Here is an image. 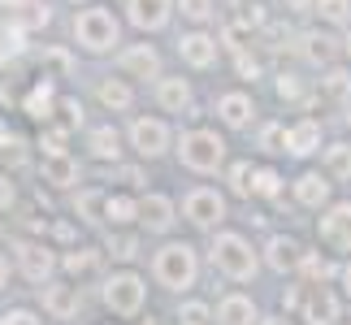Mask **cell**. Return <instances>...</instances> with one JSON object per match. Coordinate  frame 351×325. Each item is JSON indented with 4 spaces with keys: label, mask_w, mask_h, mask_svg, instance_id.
<instances>
[{
    "label": "cell",
    "mask_w": 351,
    "mask_h": 325,
    "mask_svg": "<svg viewBox=\"0 0 351 325\" xmlns=\"http://www.w3.org/2000/svg\"><path fill=\"white\" fill-rule=\"evenodd\" d=\"M152 274L165 291H191L195 278H199V261H195V248L191 243H165L152 261Z\"/></svg>",
    "instance_id": "6da1fadb"
},
{
    "label": "cell",
    "mask_w": 351,
    "mask_h": 325,
    "mask_svg": "<svg viewBox=\"0 0 351 325\" xmlns=\"http://www.w3.org/2000/svg\"><path fill=\"white\" fill-rule=\"evenodd\" d=\"M213 265H217L230 282H252L256 278V252H252V243L243 239V234H230V230L213 239Z\"/></svg>",
    "instance_id": "7a4b0ae2"
},
{
    "label": "cell",
    "mask_w": 351,
    "mask_h": 325,
    "mask_svg": "<svg viewBox=\"0 0 351 325\" xmlns=\"http://www.w3.org/2000/svg\"><path fill=\"white\" fill-rule=\"evenodd\" d=\"M178 156H182V165L195 169V173H217L226 165V143L213 130H186Z\"/></svg>",
    "instance_id": "3957f363"
},
{
    "label": "cell",
    "mask_w": 351,
    "mask_h": 325,
    "mask_svg": "<svg viewBox=\"0 0 351 325\" xmlns=\"http://www.w3.org/2000/svg\"><path fill=\"white\" fill-rule=\"evenodd\" d=\"M74 39L87 52H109L117 44V18L109 9H83L74 18Z\"/></svg>",
    "instance_id": "277c9868"
},
{
    "label": "cell",
    "mask_w": 351,
    "mask_h": 325,
    "mask_svg": "<svg viewBox=\"0 0 351 325\" xmlns=\"http://www.w3.org/2000/svg\"><path fill=\"white\" fill-rule=\"evenodd\" d=\"M143 295H147V287H143L139 274H113L104 282V304H109L117 317H134L143 308Z\"/></svg>",
    "instance_id": "5b68a950"
},
{
    "label": "cell",
    "mask_w": 351,
    "mask_h": 325,
    "mask_svg": "<svg viewBox=\"0 0 351 325\" xmlns=\"http://www.w3.org/2000/svg\"><path fill=\"white\" fill-rule=\"evenodd\" d=\"M182 213H186V221H191V226L213 230V226L226 221V200L213 191V186H195V191L182 200Z\"/></svg>",
    "instance_id": "8992f818"
},
{
    "label": "cell",
    "mask_w": 351,
    "mask_h": 325,
    "mask_svg": "<svg viewBox=\"0 0 351 325\" xmlns=\"http://www.w3.org/2000/svg\"><path fill=\"white\" fill-rule=\"evenodd\" d=\"M321 243L334 252H351V200L334 204L326 217H321Z\"/></svg>",
    "instance_id": "52a82bcc"
},
{
    "label": "cell",
    "mask_w": 351,
    "mask_h": 325,
    "mask_svg": "<svg viewBox=\"0 0 351 325\" xmlns=\"http://www.w3.org/2000/svg\"><path fill=\"white\" fill-rule=\"evenodd\" d=\"M130 143H134V152H139V156H160L169 147V126H165V121H156V117H139L130 126Z\"/></svg>",
    "instance_id": "ba28073f"
},
{
    "label": "cell",
    "mask_w": 351,
    "mask_h": 325,
    "mask_svg": "<svg viewBox=\"0 0 351 325\" xmlns=\"http://www.w3.org/2000/svg\"><path fill=\"white\" fill-rule=\"evenodd\" d=\"M18 265H22V274L26 282H44L52 278V269H57V256H52L44 243H18Z\"/></svg>",
    "instance_id": "9c48e42d"
},
{
    "label": "cell",
    "mask_w": 351,
    "mask_h": 325,
    "mask_svg": "<svg viewBox=\"0 0 351 325\" xmlns=\"http://www.w3.org/2000/svg\"><path fill=\"white\" fill-rule=\"evenodd\" d=\"M169 5L173 0H126L130 22L139 26V31H160V26L169 22Z\"/></svg>",
    "instance_id": "30bf717a"
},
{
    "label": "cell",
    "mask_w": 351,
    "mask_h": 325,
    "mask_svg": "<svg viewBox=\"0 0 351 325\" xmlns=\"http://www.w3.org/2000/svg\"><path fill=\"white\" fill-rule=\"evenodd\" d=\"M304 321L308 325H334V321H339V300H334L321 282L308 291V300H304Z\"/></svg>",
    "instance_id": "8fae6325"
},
{
    "label": "cell",
    "mask_w": 351,
    "mask_h": 325,
    "mask_svg": "<svg viewBox=\"0 0 351 325\" xmlns=\"http://www.w3.org/2000/svg\"><path fill=\"white\" fill-rule=\"evenodd\" d=\"M44 308L57 321H70L83 308V295H78V287H52V282H44Z\"/></svg>",
    "instance_id": "7c38bea8"
},
{
    "label": "cell",
    "mask_w": 351,
    "mask_h": 325,
    "mask_svg": "<svg viewBox=\"0 0 351 325\" xmlns=\"http://www.w3.org/2000/svg\"><path fill=\"white\" fill-rule=\"evenodd\" d=\"M178 52H182V61H186V65H195V70H208V65L217 61V39H213V35H204V31H195V35H182Z\"/></svg>",
    "instance_id": "4fadbf2b"
},
{
    "label": "cell",
    "mask_w": 351,
    "mask_h": 325,
    "mask_svg": "<svg viewBox=\"0 0 351 325\" xmlns=\"http://www.w3.org/2000/svg\"><path fill=\"white\" fill-rule=\"evenodd\" d=\"M121 70L134 74V78H160V57H156V48H147V44H134L121 52Z\"/></svg>",
    "instance_id": "5bb4252c"
},
{
    "label": "cell",
    "mask_w": 351,
    "mask_h": 325,
    "mask_svg": "<svg viewBox=\"0 0 351 325\" xmlns=\"http://www.w3.org/2000/svg\"><path fill=\"white\" fill-rule=\"evenodd\" d=\"M265 261H269V269H278V274H291V269H300L304 252H300V243H295V239L278 234V239H269V248H265Z\"/></svg>",
    "instance_id": "9a60e30c"
},
{
    "label": "cell",
    "mask_w": 351,
    "mask_h": 325,
    "mask_svg": "<svg viewBox=\"0 0 351 325\" xmlns=\"http://www.w3.org/2000/svg\"><path fill=\"white\" fill-rule=\"evenodd\" d=\"M321 147V126L313 117H304V121H295V126L287 130V152L291 156H313Z\"/></svg>",
    "instance_id": "2e32d148"
},
{
    "label": "cell",
    "mask_w": 351,
    "mask_h": 325,
    "mask_svg": "<svg viewBox=\"0 0 351 325\" xmlns=\"http://www.w3.org/2000/svg\"><path fill=\"white\" fill-rule=\"evenodd\" d=\"M252 96H243V91H230V96H221L217 100V117L226 121V126H234V130H243V126H252Z\"/></svg>",
    "instance_id": "e0dca14e"
},
{
    "label": "cell",
    "mask_w": 351,
    "mask_h": 325,
    "mask_svg": "<svg viewBox=\"0 0 351 325\" xmlns=\"http://www.w3.org/2000/svg\"><path fill=\"white\" fill-rule=\"evenodd\" d=\"M139 221L147 230H169L173 226V200L169 195H143L139 200Z\"/></svg>",
    "instance_id": "ac0fdd59"
},
{
    "label": "cell",
    "mask_w": 351,
    "mask_h": 325,
    "mask_svg": "<svg viewBox=\"0 0 351 325\" xmlns=\"http://www.w3.org/2000/svg\"><path fill=\"white\" fill-rule=\"evenodd\" d=\"M156 104L169 108V113L191 108V87H186V78H160L156 83Z\"/></svg>",
    "instance_id": "d6986e66"
},
{
    "label": "cell",
    "mask_w": 351,
    "mask_h": 325,
    "mask_svg": "<svg viewBox=\"0 0 351 325\" xmlns=\"http://www.w3.org/2000/svg\"><path fill=\"white\" fill-rule=\"evenodd\" d=\"M44 182H52V186H74L78 182V165L65 152H44Z\"/></svg>",
    "instance_id": "ffe728a7"
},
{
    "label": "cell",
    "mask_w": 351,
    "mask_h": 325,
    "mask_svg": "<svg viewBox=\"0 0 351 325\" xmlns=\"http://www.w3.org/2000/svg\"><path fill=\"white\" fill-rule=\"evenodd\" d=\"M44 22H48L44 0H13V13H9L13 31H35V26H44Z\"/></svg>",
    "instance_id": "44dd1931"
},
{
    "label": "cell",
    "mask_w": 351,
    "mask_h": 325,
    "mask_svg": "<svg viewBox=\"0 0 351 325\" xmlns=\"http://www.w3.org/2000/svg\"><path fill=\"white\" fill-rule=\"evenodd\" d=\"M256 321V304L247 295H226L217 304V325H252Z\"/></svg>",
    "instance_id": "7402d4cb"
},
{
    "label": "cell",
    "mask_w": 351,
    "mask_h": 325,
    "mask_svg": "<svg viewBox=\"0 0 351 325\" xmlns=\"http://www.w3.org/2000/svg\"><path fill=\"white\" fill-rule=\"evenodd\" d=\"M295 200L300 204H308V208H321L330 200V182L321 178V173H304L300 182H295Z\"/></svg>",
    "instance_id": "603a6c76"
},
{
    "label": "cell",
    "mask_w": 351,
    "mask_h": 325,
    "mask_svg": "<svg viewBox=\"0 0 351 325\" xmlns=\"http://www.w3.org/2000/svg\"><path fill=\"white\" fill-rule=\"evenodd\" d=\"M300 52H304V61H313V65H330V61H334V52H339V44H334L330 35L313 31V35H304V39H300Z\"/></svg>",
    "instance_id": "cb8c5ba5"
},
{
    "label": "cell",
    "mask_w": 351,
    "mask_h": 325,
    "mask_svg": "<svg viewBox=\"0 0 351 325\" xmlns=\"http://www.w3.org/2000/svg\"><path fill=\"white\" fill-rule=\"evenodd\" d=\"M100 104L113 108V113H126V108L134 104V91L121 83V78H104V83H100Z\"/></svg>",
    "instance_id": "d4e9b609"
},
{
    "label": "cell",
    "mask_w": 351,
    "mask_h": 325,
    "mask_svg": "<svg viewBox=\"0 0 351 325\" xmlns=\"http://www.w3.org/2000/svg\"><path fill=\"white\" fill-rule=\"evenodd\" d=\"M87 147H91V156H100V160H117V156H121V139H117L113 126L91 130V134H87Z\"/></svg>",
    "instance_id": "484cf974"
},
{
    "label": "cell",
    "mask_w": 351,
    "mask_h": 325,
    "mask_svg": "<svg viewBox=\"0 0 351 325\" xmlns=\"http://www.w3.org/2000/svg\"><path fill=\"white\" fill-rule=\"evenodd\" d=\"M61 265H65V274H70V278H91L100 269V252L96 248H78V252L65 256Z\"/></svg>",
    "instance_id": "4316f807"
},
{
    "label": "cell",
    "mask_w": 351,
    "mask_h": 325,
    "mask_svg": "<svg viewBox=\"0 0 351 325\" xmlns=\"http://www.w3.org/2000/svg\"><path fill=\"white\" fill-rule=\"evenodd\" d=\"M104 217H109L113 226H130L134 217H139V200H130V195H104Z\"/></svg>",
    "instance_id": "83f0119b"
},
{
    "label": "cell",
    "mask_w": 351,
    "mask_h": 325,
    "mask_svg": "<svg viewBox=\"0 0 351 325\" xmlns=\"http://www.w3.org/2000/svg\"><path fill=\"white\" fill-rule=\"evenodd\" d=\"M26 113H31L35 121H52V83H48V78L26 96Z\"/></svg>",
    "instance_id": "f1b7e54d"
},
{
    "label": "cell",
    "mask_w": 351,
    "mask_h": 325,
    "mask_svg": "<svg viewBox=\"0 0 351 325\" xmlns=\"http://www.w3.org/2000/svg\"><path fill=\"white\" fill-rule=\"evenodd\" d=\"M326 173H330V178H351V143H330Z\"/></svg>",
    "instance_id": "f546056e"
},
{
    "label": "cell",
    "mask_w": 351,
    "mask_h": 325,
    "mask_svg": "<svg viewBox=\"0 0 351 325\" xmlns=\"http://www.w3.org/2000/svg\"><path fill=\"white\" fill-rule=\"evenodd\" d=\"M230 186H234V195H256V169L247 165V160H239V165H230Z\"/></svg>",
    "instance_id": "4dcf8cb0"
},
{
    "label": "cell",
    "mask_w": 351,
    "mask_h": 325,
    "mask_svg": "<svg viewBox=\"0 0 351 325\" xmlns=\"http://www.w3.org/2000/svg\"><path fill=\"white\" fill-rule=\"evenodd\" d=\"M321 91H326L330 100H347L351 96V74L347 70H330L326 78H321Z\"/></svg>",
    "instance_id": "1f68e13d"
},
{
    "label": "cell",
    "mask_w": 351,
    "mask_h": 325,
    "mask_svg": "<svg viewBox=\"0 0 351 325\" xmlns=\"http://www.w3.org/2000/svg\"><path fill=\"white\" fill-rule=\"evenodd\" d=\"M317 13L326 22H334V26H343L351 18V0H317Z\"/></svg>",
    "instance_id": "d6a6232c"
},
{
    "label": "cell",
    "mask_w": 351,
    "mask_h": 325,
    "mask_svg": "<svg viewBox=\"0 0 351 325\" xmlns=\"http://www.w3.org/2000/svg\"><path fill=\"white\" fill-rule=\"evenodd\" d=\"M74 208H78V217H83V221H100L96 213H104V195L100 191H83L74 200Z\"/></svg>",
    "instance_id": "836d02e7"
},
{
    "label": "cell",
    "mask_w": 351,
    "mask_h": 325,
    "mask_svg": "<svg viewBox=\"0 0 351 325\" xmlns=\"http://www.w3.org/2000/svg\"><path fill=\"white\" fill-rule=\"evenodd\" d=\"M278 191H282V173L278 169H256V195L278 200Z\"/></svg>",
    "instance_id": "e575fe53"
},
{
    "label": "cell",
    "mask_w": 351,
    "mask_h": 325,
    "mask_svg": "<svg viewBox=\"0 0 351 325\" xmlns=\"http://www.w3.org/2000/svg\"><path fill=\"white\" fill-rule=\"evenodd\" d=\"M300 269H304V274L313 278V282H326V278L334 274V265H330V261H321L317 252H304V261H300Z\"/></svg>",
    "instance_id": "d590c367"
},
{
    "label": "cell",
    "mask_w": 351,
    "mask_h": 325,
    "mask_svg": "<svg viewBox=\"0 0 351 325\" xmlns=\"http://www.w3.org/2000/svg\"><path fill=\"white\" fill-rule=\"evenodd\" d=\"M109 252L117 256V261H134V256H139V239H134V234H113Z\"/></svg>",
    "instance_id": "8d00e7d4"
},
{
    "label": "cell",
    "mask_w": 351,
    "mask_h": 325,
    "mask_svg": "<svg viewBox=\"0 0 351 325\" xmlns=\"http://www.w3.org/2000/svg\"><path fill=\"white\" fill-rule=\"evenodd\" d=\"M178 9H182L186 22H208L213 18V0H178Z\"/></svg>",
    "instance_id": "74e56055"
},
{
    "label": "cell",
    "mask_w": 351,
    "mask_h": 325,
    "mask_svg": "<svg viewBox=\"0 0 351 325\" xmlns=\"http://www.w3.org/2000/svg\"><path fill=\"white\" fill-rule=\"evenodd\" d=\"M261 147L265 152H287V126H265L261 130Z\"/></svg>",
    "instance_id": "f35d334b"
},
{
    "label": "cell",
    "mask_w": 351,
    "mask_h": 325,
    "mask_svg": "<svg viewBox=\"0 0 351 325\" xmlns=\"http://www.w3.org/2000/svg\"><path fill=\"white\" fill-rule=\"evenodd\" d=\"M65 130H70V126H48V121H44V139H39L44 152H65Z\"/></svg>",
    "instance_id": "ab89813d"
},
{
    "label": "cell",
    "mask_w": 351,
    "mask_h": 325,
    "mask_svg": "<svg viewBox=\"0 0 351 325\" xmlns=\"http://www.w3.org/2000/svg\"><path fill=\"white\" fill-rule=\"evenodd\" d=\"M178 321L182 325H208V308L204 304H182L178 308Z\"/></svg>",
    "instance_id": "60d3db41"
},
{
    "label": "cell",
    "mask_w": 351,
    "mask_h": 325,
    "mask_svg": "<svg viewBox=\"0 0 351 325\" xmlns=\"http://www.w3.org/2000/svg\"><path fill=\"white\" fill-rule=\"evenodd\" d=\"M278 96H282V100H300V96H304L300 78H295V74H282V78H278Z\"/></svg>",
    "instance_id": "b9f144b4"
},
{
    "label": "cell",
    "mask_w": 351,
    "mask_h": 325,
    "mask_svg": "<svg viewBox=\"0 0 351 325\" xmlns=\"http://www.w3.org/2000/svg\"><path fill=\"white\" fill-rule=\"evenodd\" d=\"M61 113H65V126H83V104H78V100H61Z\"/></svg>",
    "instance_id": "7bdbcfd3"
},
{
    "label": "cell",
    "mask_w": 351,
    "mask_h": 325,
    "mask_svg": "<svg viewBox=\"0 0 351 325\" xmlns=\"http://www.w3.org/2000/svg\"><path fill=\"white\" fill-rule=\"evenodd\" d=\"M0 325H39V317H35V313H26V308H13V313L0 317Z\"/></svg>",
    "instance_id": "ee69618b"
},
{
    "label": "cell",
    "mask_w": 351,
    "mask_h": 325,
    "mask_svg": "<svg viewBox=\"0 0 351 325\" xmlns=\"http://www.w3.org/2000/svg\"><path fill=\"white\" fill-rule=\"evenodd\" d=\"M13 200H18V191H13V182L0 173V213H9L13 208Z\"/></svg>",
    "instance_id": "f6af8a7d"
},
{
    "label": "cell",
    "mask_w": 351,
    "mask_h": 325,
    "mask_svg": "<svg viewBox=\"0 0 351 325\" xmlns=\"http://www.w3.org/2000/svg\"><path fill=\"white\" fill-rule=\"evenodd\" d=\"M234 57H239V74H243V78H256V74H261V65H256L247 52H234Z\"/></svg>",
    "instance_id": "bcb514c9"
},
{
    "label": "cell",
    "mask_w": 351,
    "mask_h": 325,
    "mask_svg": "<svg viewBox=\"0 0 351 325\" xmlns=\"http://www.w3.org/2000/svg\"><path fill=\"white\" fill-rule=\"evenodd\" d=\"M304 300H308V295H304V291H295V287L282 295V304H287V308H300V313H304Z\"/></svg>",
    "instance_id": "7dc6e473"
},
{
    "label": "cell",
    "mask_w": 351,
    "mask_h": 325,
    "mask_svg": "<svg viewBox=\"0 0 351 325\" xmlns=\"http://www.w3.org/2000/svg\"><path fill=\"white\" fill-rule=\"evenodd\" d=\"M282 5H287L291 13H313V9H317V0H282Z\"/></svg>",
    "instance_id": "c3c4849f"
},
{
    "label": "cell",
    "mask_w": 351,
    "mask_h": 325,
    "mask_svg": "<svg viewBox=\"0 0 351 325\" xmlns=\"http://www.w3.org/2000/svg\"><path fill=\"white\" fill-rule=\"evenodd\" d=\"M9 139H13V134H9V126H5V121H0V147H9Z\"/></svg>",
    "instance_id": "681fc988"
},
{
    "label": "cell",
    "mask_w": 351,
    "mask_h": 325,
    "mask_svg": "<svg viewBox=\"0 0 351 325\" xmlns=\"http://www.w3.org/2000/svg\"><path fill=\"white\" fill-rule=\"evenodd\" d=\"M5 278H9V261L0 256V287H5Z\"/></svg>",
    "instance_id": "f907efd6"
},
{
    "label": "cell",
    "mask_w": 351,
    "mask_h": 325,
    "mask_svg": "<svg viewBox=\"0 0 351 325\" xmlns=\"http://www.w3.org/2000/svg\"><path fill=\"white\" fill-rule=\"evenodd\" d=\"M261 325H291L287 317H269V321H261Z\"/></svg>",
    "instance_id": "816d5d0a"
},
{
    "label": "cell",
    "mask_w": 351,
    "mask_h": 325,
    "mask_svg": "<svg viewBox=\"0 0 351 325\" xmlns=\"http://www.w3.org/2000/svg\"><path fill=\"white\" fill-rule=\"evenodd\" d=\"M343 282H347V295H351V265L343 269Z\"/></svg>",
    "instance_id": "f5cc1de1"
},
{
    "label": "cell",
    "mask_w": 351,
    "mask_h": 325,
    "mask_svg": "<svg viewBox=\"0 0 351 325\" xmlns=\"http://www.w3.org/2000/svg\"><path fill=\"white\" fill-rule=\"evenodd\" d=\"M343 44H347V57H351V35H347V39H343Z\"/></svg>",
    "instance_id": "db71d44e"
},
{
    "label": "cell",
    "mask_w": 351,
    "mask_h": 325,
    "mask_svg": "<svg viewBox=\"0 0 351 325\" xmlns=\"http://www.w3.org/2000/svg\"><path fill=\"white\" fill-rule=\"evenodd\" d=\"M74 5H78V0H74Z\"/></svg>",
    "instance_id": "11a10c76"
}]
</instances>
